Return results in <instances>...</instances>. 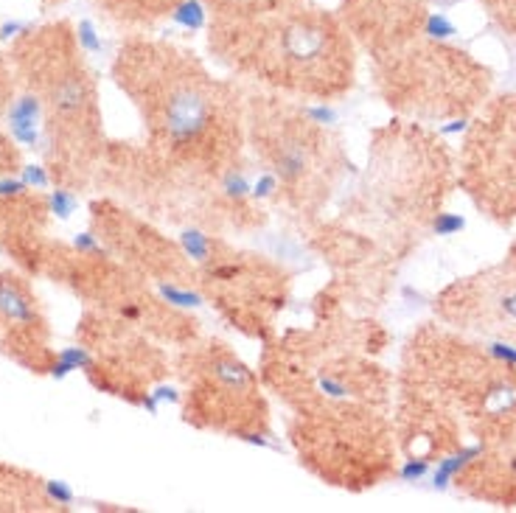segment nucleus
<instances>
[{"label":"nucleus","mask_w":516,"mask_h":513,"mask_svg":"<svg viewBox=\"0 0 516 513\" xmlns=\"http://www.w3.org/2000/svg\"><path fill=\"white\" fill-rule=\"evenodd\" d=\"M210 118H213L210 99L199 88H194V84H180L166 99L163 132L168 143H175L177 149L197 146L210 130Z\"/></svg>","instance_id":"f257e3e1"},{"label":"nucleus","mask_w":516,"mask_h":513,"mask_svg":"<svg viewBox=\"0 0 516 513\" xmlns=\"http://www.w3.org/2000/svg\"><path fill=\"white\" fill-rule=\"evenodd\" d=\"M39 118H42V104L37 96H23L12 104L9 110V126H12V138L26 146V149H34L39 143Z\"/></svg>","instance_id":"f03ea898"},{"label":"nucleus","mask_w":516,"mask_h":513,"mask_svg":"<svg viewBox=\"0 0 516 513\" xmlns=\"http://www.w3.org/2000/svg\"><path fill=\"white\" fill-rule=\"evenodd\" d=\"M0 314L12 323L20 325H31L37 323V306L26 294V289L20 283H14V278H0Z\"/></svg>","instance_id":"7ed1b4c3"},{"label":"nucleus","mask_w":516,"mask_h":513,"mask_svg":"<svg viewBox=\"0 0 516 513\" xmlns=\"http://www.w3.org/2000/svg\"><path fill=\"white\" fill-rule=\"evenodd\" d=\"M309 163H312V157H309V152L304 146H300V143H286L275 154V174L284 183H297L300 177L306 174Z\"/></svg>","instance_id":"20e7f679"},{"label":"nucleus","mask_w":516,"mask_h":513,"mask_svg":"<svg viewBox=\"0 0 516 513\" xmlns=\"http://www.w3.org/2000/svg\"><path fill=\"white\" fill-rule=\"evenodd\" d=\"M480 454H483V446H463L460 452H455V454L438 460V468H435V474H433V485H435L438 491L449 488V483L463 472V468H466L471 460H477Z\"/></svg>","instance_id":"39448f33"},{"label":"nucleus","mask_w":516,"mask_h":513,"mask_svg":"<svg viewBox=\"0 0 516 513\" xmlns=\"http://www.w3.org/2000/svg\"><path fill=\"white\" fill-rule=\"evenodd\" d=\"M84 101H88V88H84V81L76 79V76L59 81L57 88H54V93H51V104H54V110L62 112V115L79 112V110L84 107Z\"/></svg>","instance_id":"423d86ee"},{"label":"nucleus","mask_w":516,"mask_h":513,"mask_svg":"<svg viewBox=\"0 0 516 513\" xmlns=\"http://www.w3.org/2000/svg\"><path fill=\"white\" fill-rule=\"evenodd\" d=\"M180 247L194 264H208L213 259V250H217L213 239L208 233H202L199 228H186L180 233Z\"/></svg>","instance_id":"0eeeda50"},{"label":"nucleus","mask_w":516,"mask_h":513,"mask_svg":"<svg viewBox=\"0 0 516 513\" xmlns=\"http://www.w3.org/2000/svg\"><path fill=\"white\" fill-rule=\"evenodd\" d=\"M171 20L186 31H202L208 23V9L202 6V0H180L171 12Z\"/></svg>","instance_id":"6e6552de"},{"label":"nucleus","mask_w":516,"mask_h":513,"mask_svg":"<svg viewBox=\"0 0 516 513\" xmlns=\"http://www.w3.org/2000/svg\"><path fill=\"white\" fill-rule=\"evenodd\" d=\"M157 292H160L163 301L175 309H199L205 303V297L197 289L177 286V283H157Z\"/></svg>","instance_id":"1a4fd4ad"},{"label":"nucleus","mask_w":516,"mask_h":513,"mask_svg":"<svg viewBox=\"0 0 516 513\" xmlns=\"http://www.w3.org/2000/svg\"><path fill=\"white\" fill-rule=\"evenodd\" d=\"M213 376H217L225 388H230V390H241V388H247V384L252 381V373L241 362H236V359L213 362Z\"/></svg>","instance_id":"9d476101"},{"label":"nucleus","mask_w":516,"mask_h":513,"mask_svg":"<svg viewBox=\"0 0 516 513\" xmlns=\"http://www.w3.org/2000/svg\"><path fill=\"white\" fill-rule=\"evenodd\" d=\"M90 354L84 351V348H62L59 351V356H57V362H54V368H51V376H57V379H62V376H68V373H73V370H84V368H90Z\"/></svg>","instance_id":"9b49d317"},{"label":"nucleus","mask_w":516,"mask_h":513,"mask_svg":"<svg viewBox=\"0 0 516 513\" xmlns=\"http://www.w3.org/2000/svg\"><path fill=\"white\" fill-rule=\"evenodd\" d=\"M250 191H252V183L247 180L244 171H236V168L225 171V177H222V194H225L228 199L244 202V199L250 197Z\"/></svg>","instance_id":"f8f14e48"},{"label":"nucleus","mask_w":516,"mask_h":513,"mask_svg":"<svg viewBox=\"0 0 516 513\" xmlns=\"http://www.w3.org/2000/svg\"><path fill=\"white\" fill-rule=\"evenodd\" d=\"M424 34L429 39H452L457 34V26L444 12H429L424 20Z\"/></svg>","instance_id":"ddd939ff"},{"label":"nucleus","mask_w":516,"mask_h":513,"mask_svg":"<svg viewBox=\"0 0 516 513\" xmlns=\"http://www.w3.org/2000/svg\"><path fill=\"white\" fill-rule=\"evenodd\" d=\"M317 390L326 396V399H334V401H346L351 396V384L342 379V376H334V373H323L317 379Z\"/></svg>","instance_id":"4468645a"},{"label":"nucleus","mask_w":516,"mask_h":513,"mask_svg":"<svg viewBox=\"0 0 516 513\" xmlns=\"http://www.w3.org/2000/svg\"><path fill=\"white\" fill-rule=\"evenodd\" d=\"M51 213L54 217H59V219H70L73 217V210H76V205H79V199H76V194L73 191H65V188H57V191H51Z\"/></svg>","instance_id":"2eb2a0df"},{"label":"nucleus","mask_w":516,"mask_h":513,"mask_svg":"<svg viewBox=\"0 0 516 513\" xmlns=\"http://www.w3.org/2000/svg\"><path fill=\"white\" fill-rule=\"evenodd\" d=\"M278 188H281V177L275 174V171H264V174L255 177L250 197H255V199H272L278 194Z\"/></svg>","instance_id":"dca6fc26"},{"label":"nucleus","mask_w":516,"mask_h":513,"mask_svg":"<svg viewBox=\"0 0 516 513\" xmlns=\"http://www.w3.org/2000/svg\"><path fill=\"white\" fill-rule=\"evenodd\" d=\"M463 228H466V219L460 217V213H438V217L433 219V230L438 236H444V239L457 236Z\"/></svg>","instance_id":"f3484780"},{"label":"nucleus","mask_w":516,"mask_h":513,"mask_svg":"<svg viewBox=\"0 0 516 513\" xmlns=\"http://www.w3.org/2000/svg\"><path fill=\"white\" fill-rule=\"evenodd\" d=\"M304 118L315 126H331V123H337V110L326 101H317V104L304 107Z\"/></svg>","instance_id":"a211bd4d"},{"label":"nucleus","mask_w":516,"mask_h":513,"mask_svg":"<svg viewBox=\"0 0 516 513\" xmlns=\"http://www.w3.org/2000/svg\"><path fill=\"white\" fill-rule=\"evenodd\" d=\"M76 37H79V46L88 54H99L101 51V37H99V31H96V26L90 20H79Z\"/></svg>","instance_id":"6ab92c4d"},{"label":"nucleus","mask_w":516,"mask_h":513,"mask_svg":"<svg viewBox=\"0 0 516 513\" xmlns=\"http://www.w3.org/2000/svg\"><path fill=\"white\" fill-rule=\"evenodd\" d=\"M429 474V460H421V457H413V460H404L401 468H399V480L401 483H418Z\"/></svg>","instance_id":"aec40b11"},{"label":"nucleus","mask_w":516,"mask_h":513,"mask_svg":"<svg viewBox=\"0 0 516 513\" xmlns=\"http://www.w3.org/2000/svg\"><path fill=\"white\" fill-rule=\"evenodd\" d=\"M46 496L54 502V505H62V507H68L73 499H76V494H73V488L65 483V480H48L46 485Z\"/></svg>","instance_id":"412c9836"},{"label":"nucleus","mask_w":516,"mask_h":513,"mask_svg":"<svg viewBox=\"0 0 516 513\" xmlns=\"http://www.w3.org/2000/svg\"><path fill=\"white\" fill-rule=\"evenodd\" d=\"M488 354H491L497 362H502L505 368L516 370V348L508 345V342H491V345H488Z\"/></svg>","instance_id":"4be33fe9"},{"label":"nucleus","mask_w":516,"mask_h":513,"mask_svg":"<svg viewBox=\"0 0 516 513\" xmlns=\"http://www.w3.org/2000/svg\"><path fill=\"white\" fill-rule=\"evenodd\" d=\"M23 183L28 188H48V174H46V168L42 165H26L23 168Z\"/></svg>","instance_id":"5701e85b"},{"label":"nucleus","mask_w":516,"mask_h":513,"mask_svg":"<svg viewBox=\"0 0 516 513\" xmlns=\"http://www.w3.org/2000/svg\"><path fill=\"white\" fill-rule=\"evenodd\" d=\"M73 247L81 252V255H99L101 252V241L93 236V233H79L73 239Z\"/></svg>","instance_id":"b1692460"},{"label":"nucleus","mask_w":516,"mask_h":513,"mask_svg":"<svg viewBox=\"0 0 516 513\" xmlns=\"http://www.w3.org/2000/svg\"><path fill=\"white\" fill-rule=\"evenodd\" d=\"M239 435V441H244V443H250V446H258V449H278L267 435H261V432H244V430H239L236 432Z\"/></svg>","instance_id":"393cba45"},{"label":"nucleus","mask_w":516,"mask_h":513,"mask_svg":"<svg viewBox=\"0 0 516 513\" xmlns=\"http://www.w3.org/2000/svg\"><path fill=\"white\" fill-rule=\"evenodd\" d=\"M26 191H28V185L23 180H12V177L0 180V197H23Z\"/></svg>","instance_id":"a878e982"},{"label":"nucleus","mask_w":516,"mask_h":513,"mask_svg":"<svg viewBox=\"0 0 516 513\" xmlns=\"http://www.w3.org/2000/svg\"><path fill=\"white\" fill-rule=\"evenodd\" d=\"M152 399H155V404L160 407L163 401H168V404H175V401H180V396H177V390L171 388V384H160V388H155L152 393H149Z\"/></svg>","instance_id":"bb28decb"},{"label":"nucleus","mask_w":516,"mask_h":513,"mask_svg":"<svg viewBox=\"0 0 516 513\" xmlns=\"http://www.w3.org/2000/svg\"><path fill=\"white\" fill-rule=\"evenodd\" d=\"M210 275L219 278V281H228V278H236V275H239V267H236V264H219V267L210 270Z\"/></svg>","instance_id":"cd10ccee"},{"label":"nucleus","mask_w":516,"mask_h":513,"mask_svg":"<svg viewBox=\"0 0 516 513\" xmlns=\"http://www.w3.org/2000/svg\"><path fill=\"white\" fill-rule=\"evenodd\" d=\"M502 312L516 323V292H508V294L502 297Z\"/></svg>","instance_id":"c85d7f7f"},{"label":"nucleus","mask_w":516,"mask_h":513,"mask_svg":"<svg viewBox=\"0 0 516 513\" xmlns=\"http://www.w3.org/2000/svg\"><path fill=\"white\" fill-rule=\"evenodd\" d=\"M28 26H23V23H6L3 28H0V39H9V37H14L17 31H26Z\"/></svg>","instance_id":"c756f323"},{"label":"nucleus","mask_w":516,"mask_h":513,"mask_svg":"<svg viewBox=\"0 0 516 513\" xmlns=\"http://www.w3.org/2000/svg\"><path fill=\"white\" fill-rule=\"evenodd\" d=\"M463 130H466V121L460 118V121H452V123H446L441 132H444V135H460Z\"/></svg>","instance_id":"7c9ffc66"},{"label":"nucleus","mask_w":516,"mask_h":513,"mask_svg":"<svg viewBox=\"0 0 516 513\" xmlns=\"http://www.w3.org/2000/svg\"><path fill=\"white\" fill-rule=\"evenodd\" d=\"M138 314H141V312H138L135 306H126V309H123V317H129V320H135Z\"/></svg>","instance_id":"2f4dec72"},{"label":"nucleus","mask_w":516,"mask_h":513,"mask_svg":"<svg viewBox=\"0 0 516 513\" xmlns=\"http://www.w3.org/2000/svg\"><path fill=\"white\" fill-rule=\"evenodd\" d=\"M510 472H516V457H513V460H510Z\"/></svg>","instance_id":"473e14b6"}]
</instances>
